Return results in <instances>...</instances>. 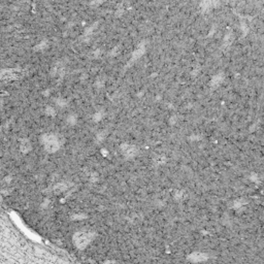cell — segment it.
<instances>
[{
    "mask_svg": "<svg viewBox=\"0 0 264 264\" xmlns=\"http://www.w3.org/2000/svg\"><path fill=\"white\" fill-rule=\"evenodd\" d=\"M40 143L45 148V150L49 153H55L61 147L62 141L60 140L59 135L54 133H45L40 137Z\"/></svg>",
    "mask_w": 264,
    "mask_h": 264,
    "instance_id": "6da1fadb",
    "label": "cell"
},
{
    "mask_svg": "<svg viewBox=\"0 0 264 264\" xmlns=\"http://www.w3.org/2000/svg\"><path fill=\"white\" fill-rule=\"evenodd\" d=\"M94 236H95V234L93 232H75L73 235V242L79 249L84 250L93 240Z\"/></svg>",
    "mask_w": 264,
    "mask_h": 264,
    "instance_id": "7a4b0ae2",
    "label": "cell"
},
{
    "mask_svg": "<svg viewBox=\"0 0 264 264\" xmlns=\"http://www.w3.org/2000/svg\"><path fill=\"white\" fill-rule=\"evenodd\" d=\"M121 151L122 154H123L127 159H131L135 157L136 154H137V148L135 146H132V145H128V143H124L121 146Z\"/></svg>",
    "mask_w": 264,
    "mask_h": 264,
    "instance_id": "3957f363",
    "label": "cell"
},
{
    "mask_svg": "<svg viewBox=\"0 0 264 264\" xmlns=\"http://www.w3.org/2000/svg\"><path fill=\"white\" fill-rule=\"evenodd\" d=\"M31 143H30L28 139H22V141H21V151H22L23 153H28V152H30L31 151Z\"/></svg>",
    "mask_w": 264,
    "mask_h": 264,
    "instance_id": "277c9868",
    "label": "cell"
},
{
    "mask_svg": "<svg viewBox=\"0 0 264 264\" xmlns=\"http://www.w3.org/2000/svg\"><path fill=\"white\" fill-rule=\"evenodd\" d=\"M143 48H138L135 52L133 53V55H132V57H131V60H130V63H131V62L135 61L136 59H138V58L141 56V54H143Z\"/></svg>",
    "mask_w": 264,
    "mask_h": 264,
    "instance_id": "5b68a950",
    "label": "cell"
},
{
    "mask_svg": "<svg viewBox=\"0 0 264 264\" xmlns=\"http://www.w3.org/2000/svg\"><path fill=\"white\" fill-rule=\"evenodd\" d=\"M106 136H107V132L106 131H100V132H98L96 134V141L98 143H102L106 138Z\"/></svg>",
    "mask_w": 264,
    "mask_h": 264,
    "instance_id": "8992f818",
    "label": "cell"
},
{
    "mask_svg": "<svg viewBox=\"0 0 264 264\" xmlns=\"http://www.w3.org/2000/svg\"><path fill=\"white\" fill-rule=\"evenodd\" d=\"M67 123H68V125H71V126H73V125H75L77 122V115H69L68 117H67L66 119Z\"/></svg>",
    "mask_w": 264,
    "mask_h": 264,
    "instance_id": "52a82bcc",
    "label": "cell"
},
{
    "mask_svg": "<svg viewBox=\"0 0 264 264\" xmlns=\"http://www.w3.org/2000/svg\"><path fill=\"white\" fill-rule=\"evenodd\" d=\"M45 111H47L48 115H50V116H52V117H54L55 114H56L55 109H53V107H51V106H47V109H45Z\"/></svg>",
    "mask_w": 264,
    "mask_h": 264,
    "instance_id": "ba28073f",
    "label": "cell"
},
{
    "mask_svg": "<svg viewBox=\"0 0 264 264\" xmlns=\"http://www.w3.org/2000/svg\"><path fill=\"white\" fill-rule=\"evenodd\" d=\"M56 102H57V104L60 106V107H64V106L66 105V103H67V102L65 101V100H63L62 98H59Z\"/></svg>",
    "mask_w": 264,
    "mask_h": 264,
    "instance_id": "9c48e42d",
    "label": "cell"
},
{
    "mask_svg": "<svg viewBox=\"0 0 264 264\" xmlns=\"http://www.w3.org/2000/svg\"><path fill=\"white\" fill-rule=\"evenodd\" d=\"M45 47H47V42H45V41H42L41 43H40V45H38V47L35 48V49H41V51H42V50L45 49Z\"/></svg>",
    "mask_w": 264,
    "mask_h": 264,
    "instance_id": "30bf717a",
    "label": "cell"
}]
</instances>
